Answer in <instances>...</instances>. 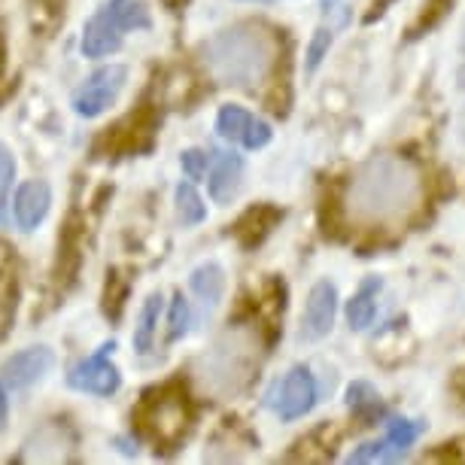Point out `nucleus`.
Here are the masks:
<instances>
[{
    "instance_id": "obj_5",
    "label": "nucleus",
    "mask_w": 465,
    "mask_h": 465,
    "mask_svg": "<svg viewBox=\"0 0 465 465\" xmlns=\"http://www.w3.org/2000/svg\"><path fill=\"white\" fill-rule=\"evenodd\" d=\"M313 405H317V381H313L307 365L289 368V371L280 377V381L271 383V390L265 392V408L274 411L286 423L289 420L304 417Z\"/></svg>"
},
{
    "instance_id": "obj_6",
    "label": "nucleus",
    "mask_w": 465,
    "mask_h": 465,
    "mask_svg": "<svg viewBox=\"0 0 465 465\" xmlns=\"http://www.w3.org/2000/svg\"><path fill=\"white\" fill-rule=\"evenodd\" d=\"M140 426L146 429L159 441H177L189 426V411H186V396L180 392H155L146 396L143 408H140Z\"/></svg>"
},
{
    "instance_id": "obj_27",
    "label": "nucleus",
    "mask_w": 465,
    "mask_h": 465,
    "mask_svg": "<svg viewBox=\"0 0 465 465\" xmlns=\"http://www.w3.org/2000/svg\"><path fill=\"white\" fill-rule=\"evenodd\" d=\"M331 46V28H322L317 31V37H313V43H311V49H307V70H317L320 67V61H322V55H326V49Z\"/></svg>"
},
{
    "instance_id": "obj_20",
    "label": "nucleus",
    "mask_w": 465,
    "mask_h": 465,
    "mask_svg": "<svg viewBox=\"0 0 465 465\" xmlns=\"http://www.w3.org/2000/svg\"><path fill=\"white\" fill-rule=\"evenodd\" d=\"M408 450H401V447H396L390 441V438H383V441H368L362 444L359 450L350 453V465L353 462H396V460H405Z\"/></svg>"
},
{
    "instance_id": "obj_17",
    "label": "nucleus",
    "mask_w": 465,
    "mask_h": 465,
    "mask_svg": "<svg viewBox=\"0 0 465 465\" xmlns=\"http://www.w3.org/2000/svg\"><path fill=\"white\" fill-rule=\"evenodd\" d=\"M383 280L381 277H368L359 292L347 302V322L350 329L362 331L374 322V313H377V292H381Z\"/></svg>"
},
{
    "instance_id": "obj_8",
    "label": "nucleus",
    "mask_w": 465,
    "mask_h": 465,
    "mask_svg": "<svg viewBox=\"0 0 465 465\" xmlns=\"http://www.w3.org/2000/svg\"><path fill=\"white\" fill-rule=\"evenodd\" d=\"M110 353H113V341L104 344L94 356L83 359L80 365L70 368L67 383L80 392H92V396H113V392L119 390L122 377H119V368L110 362Z\"/></svg>"
},
{
    "instance_id": "obj_18",
    "label": "nucleus",
    "mask_w": 465,
    "mask_h": 465,
    "mask_svg": "<svg viewBox=\"0 0 465 465\" xmlns=\"http://www.w3.org/2000/svg\"><path fill=\"white\" fill-rule=\"evenodd\" d=\"M189 283H192V292L204 302V307L213 311V307L223 302V292H225V271L219 268L216 262H207V265H198L192 271Z\"/></svg>"
},
{
    "instance_id": "obj_19",
    "label": "nucleus",
    "mask_w": 465,
    "mask_h": 465,
    "mask_svg": "<svg viewBox=\"0 0 465 465\" xmlns=\"http://www.w3.org/2000/svg\"><path fill=\"white\" fill-rule=\"evenodd\" d=\"M159 313H162V292H153L146 298L143 311H140V322H137V331H134L137 353H149V350H153L155 326H159Z\"/></svg>"
},
{
    "instance_id": "obj_4",
    "label": "nucleus",
    "mask_w": 465,
    "mask_h": 465,
    "mask_svg": "<svg viewBox=\"0 0 465 465\" xmlns=\"http://www.w3.org/2000/svg\"><path fill=\"white\" fill-rule=\"evenodd\" d=\"M153 19L143 0H107L83 28V52L89 58L113 55L128 31H146Z\"/></svg>"
},
{
    "instance_id": "obj_22",
    "label": "nucleus",
    "mask_w": 465,
    "mask_h": 465,
    "mask_svg": "<svg viewBox=\"0 0 465 465\" xmlns=\"http://www.w3.org/2000/svg\"><path fill=\"white\" fill-rule=\"evenodd\" d=\"M347 401H350V408L356 411V414H381V396H377V390L371 383H365V381H356V383H350V390H347Z\"/></svg>"
},
{
    "instance_id": "obj_7",
    "label": "nucleus",
    "mask_w": 465,
    "mask_h": 465,
    "mask_svg": "<svg viewBox=\"0 0 465 465\" xmlns=\"http://www.w3.org/2000/svg\"><path fill=\"white\" fill-rule=\"evenodd\" d=\"M125 83H128V67H122V64L94 70L89 80L74 92V110L80 113L83 119L101 116L110 104H116L122 89H125Z\"/></svg>"
},
{
    "instance_id": "obj_33",
    "label": "nucleus",
    "mask_w": 465,
    "mask_h": 465,
    "mask_svg": "<svg viewBox=\"0 0 465 465\" xmlns=\"http://www.w3.org/2000/svg\"><path fill=\"white\" fill-rule=\"evenodd\" d=\"M460 89H465V31H462V43H460Z\"/></svg>"
},
{
    "instance_id": "obj_10",
    "label": "nucleus",
    "mask_w": 465,
    "mask_h": 465,
    "mask_svg": "<svg viewBox=\"0 0 465 465\" xmlns=\"http://www.w3.org/2000/svg\"><path fill=\"white\" fill-rule=\"evenodd\" d=\"M335 311H338V289L329 280H320L307 295L304 320H302V341H320L326 338L331 326H335Z\"/></svg>"
},
{
    "instance_id": "obj_23",
    "label": "nucleus",
    "mask_w": 465,
    "mask_h": 465,
    "mask_svg": "<svg viewBox=\"0 0 465 465\" xmlns=\"http://www.w3.org/2000/svg\"><path fill=\"white\" fill-rule=\"evenodd\" d=\"M453 6V0H426V6H423V13H420V19L417 25L411 28V40L414 37H423V34H429L432 28H438L441 25V19L447 15V10Z\"/></svg>"
},
{
    "instance_id": "obj_16",
    "label": "nucleus",
    "mask_w": 465,
    "mask_h": 465,
    "mask_svg": "<svg viewBox=\"0 0 465 465\" xmlns=\"http://www.w3.org/2000/svg\"><path fill=\"white\" fill-rule=\"evenodd\" d=\"M153 137V119L149 113H137L128 122H122L119 128H113L107 134V146H113L116 153H134V149H143Z\"/></svg>"
},
{
    "instance_id": "obj_3",
    "label": "nucleus",
    "mask_w": 465,
    "mask_h": 465,
    "mask_svg": "<svg viewBox=\"0 0 465 465\" xmlns=\"http://www.w3.org/2000/svg\"><path fill=\"white\" fill-rule=\"evenodd\" d=\"M256 365H259L256 338L243 329H234V331H225V335L201 356L198 371L210 392L225 396V392H238L252 377V368Z\"/></svg>"
},
{
    "instance_id": "obj_13",
    "label": "nucleus",
    "mask_w": 465,
    "mask_h": 465,
    "mask_svg": "<svg viewBox=\"0 0 465 465\" xmlns=\"http://www.w3.org/2000/svg\"><path fill=\"white\" fill-rule=\"evenodd\" d=\"M280 219H283V210H277L274 204H256V207L243 210L238 223L232 225V234L243 250H256L259 243L274 232Z\"/></svg>"
},
{
    "instance_id": "obj_1",
    "label": "nucleus",
    "mask_w": 465,
    "mask_h": 465,
    "mask_svg": "<svg viewBox=\"0 0 465 465\" xmlns=\"http://www.w3.org/2000/svg\"><path fill=\"white\" fill-rule=\"evenodd\" d=\"M277 58V40L259 25H234L201 46V64L210 80L232 89H256L268 80Z\"/></svg>"
},
{
    "instance_id": "obj_32",
    "label": "nucleus",
    "mask_w": 465,
    "mask_h": 465,
    "mask_svg": "<svg viewBox=\"0 0 465 465\" xmlns=\"http://www.w3.org/2000/svg\"><path fill=\"white\" fill-rule=\"evenodd\" d=\"M453 392L465 401V368H460V371L453 374Z\"/></svg>"
},
{
    "instance_id": "obj_9",
    "label": "nucleus",
    "mask_w": 465,
    "mask_h": 465,
    "mask_svg": "<svg viewBox=\"0 0 465 465\" xmlns=\"http://www.w3.org/2000/svg\"><path fill=\"white\" fill-rule=\"evenodd\" d=\"M216 131H219V137L232 140V143H238L243 149H262V146H268L271 143V134H274L265 119L252 116L250 110L234 107V104H228V107L219 110Z\"/></svg>"
},
{
    "instance_id": "obj_31",
    "label": "nucleus",
    "mask_w": 465,
    "mask_h": 465,
    "mask_svg": "<svg viewBox=\"0 0 465 465\" xmlns=\"http://www.w3.org/2000/svg\"><path fill=\"white\" fill-rule=\"evenodd\" d=\"M6 417H10V401H6V392H4V386H0V432H4V426H6Z\"/></svg>"
},
{
    "instance_id": "obj_14",
    "label": "nucleus",
    "mask_w": 465,
    "mask_h": 465,
    "mask_svg": "<svg viewBox=\"0 0 465 465\" xmlns=\"http://www.w3.org/2000/svg\"><path fill=\"white\" fill-rule=\"evenodd\" d=\"M210 195L216 204H232V198L241 192L243 162L234 153H210Z\"/></svg>"
},
{
    "instance_id": "obj_29",
    "label": "nucleus",
    "mask_w": 465,
    "mask_h": 465,
    "mask_svg": "<svg viewBox=\"0 0 465 465\" xmlns=\"http://www.w3.org/2000/svg\"><path fill=\"white\" fill-rule=\"evenodd\" d=\"M13 177H15V159L10 149H6V143H0V192H6Z\"/></svg>"
},
{
    "instance_id": "obj_21",
    "label": "nucleus",
    "mask_w": 465,
    "mask_h": 465,
    "mask_svg": "<svg viewBox=\"0 0 465 465\" xmlns=\"http://www.w3.org/2000/svg\"><path fill=\"white\" fill-rule=\"evenodd\" d=\"M177 210H180V223L183 225H198L201 219L207 216L204 201H201V195L189 186V183H180V189H177Z\"/></svg>"
},
{
    "instance_id": "obj_30",
    "label": "nucleus",
    "mask_w": 465,
    "mask_h": 465,
    "mask_svg": "<svg viewBox=\"0 0 465 465\" xmlns=\"http://www.w3.org/2000/svg\"><path fill=\"white\" fill-rule=\"evenodd\" d=\"M15 317V302L10 298V289H0V338H4L6 326H10V320Z\"/></svg>"
},
{
    "instance_id": "obj_2",
    "label": "nucleus",
    "mask_w": 465,
    "mask_h": 465,
    "mask_svg": "<svg viewBox=\"0 0 465 465\" xmlns=\"http://www.w3.org/2000/svg\"><path fill=\"white\" fill-rule=\"evenodd\" d=\"M420 177L399 155H374L362 164L350 186V210L362 223H390L414 210Z\"/></svg>"
},
{
    "instance_id": "obj_15",
    "label": "nucleus",
    "mask_w": 465,
    "mask_h": 465,
    "mask_svg": "<svg viewBox=\"0 0 465 465\" xmlns=\"http://www.w3.org/2000/svg\"><path fill=\"white\" fill-rule=\"evenodd\" d=\"M52 207V189L49 183L43 180H31L25 183V186H19V192H15V223H19L22 232H34L43 219H46Z\"/></svg>"
},
{
    "instance_id": "obj_28",
    "label": "nucleus",
    "mask_w": 465,
    "mask_h": 465,
    "mask_svg": "<svg viewBox=\"0 0 465 465\" xmlns=\"http://www.w3.org/2000/svg\"><path fill=\"white\" fill-rule=\"evenodd\" d=\"M322 232L331 234V238H338V232H341V213H338L335 195H329L326 204H322Z\"/></svg>"
},
{
    "instance_id": "obj_11",
    "label": "nucleus",
    "mask_w": 465,
    "mask_h": 465,
    "mask_svg": "<svg viewBox=\"0 0 465 465\" xmlns=\"http://www.w3.org/2000/svg\"><path fill=\"white\" fill-rule=\"evenodd\" d=\"M52 365H55V356L49 347H28L0 365V381L13 390H25V386L37 383L40 377H46Z\"/></svg>"
},
{
    "instance_id": "obj_24",
    "label": "nucleus",
    "mask_w": 465,
    "mask_h": 465,
    "mask_svg": "<svg viewBox=\"0 0 465 465\" xmlns=\"http://www.w3.org/2000/svg\"><path fill=\"white\" fill-rule=\"evenodd\" d=\"M423 429L426 423H420V420H390V423H386V438L396 447H401V450H408V447L423 435Z\"/></svg>"
},
{
    "instance_id": "obj_12",
    "label": "nucleus",
    "mask_w": 465,
    "mask_h": 465,
    "mask_svg": "<svg viewBox=\"0 0 465 465\" xmlns=\"http://www.w3.org/2000/svg\"><path fill=\"white\" fill-rule=\"evenodd\" d=\"M74 438L61 423H46L34 432L22 447V462H67Z\"/></svg>"
},
{
    "instance_id": "obj_25",
    "label": "nucleus",
    "mask_w": 465,
    "mask_h": 465,
    "mask_svg": "<svg viewBox=\"0 0 465 465\" xmlns=\"http://www.w3.org/2000/svg\"><path fill=\"white\" fill-rule=\"evenodd\" d=\"M189 331V304H186V298L177 295L173 298V304H171V329H168V335L171 341H177L183 338Z\"/></svg>"
},
{
    "instance_id": "obj_26",
    "label": "nucleus",
    "mask_w": 465,
    "mask_h": 465,
    "mask_svg": "<svg viewBox=\"0 0 465 465\" xmlns=\"http://www.w3.org/2000/svg\"><path fill=\"white\" fill-rule=\"evenodd\" d=\"M180 164H183V171H186L189 180H201L210 168V155L201 153V149H186V153L180 155Z\"/></svg>"
},
{
    "instance_id": "obj_34",
    "label": "nucleus",
    "mask_w": 465,
    "mask_h": 465,
    "mask_svg": "<svg viewBox=\"0 0 465 465\" xmlns=\"http://www.w3.org/2000/svg\"><path fill=\"white\" fill-rule=\"evenodd\" d=\"M250 4H274V0H250Z\"/></svg>"
}]
</instances>
